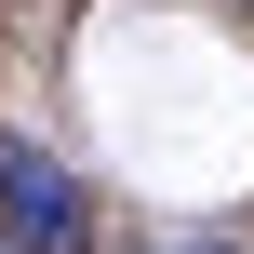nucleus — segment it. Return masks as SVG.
Returning <instances> with one entry per match:
<instances>
[{"label": "nucleus", "instance_id": "nucleus-1", "mask_svg": "<svg viewBox=\"0 0 254 254\" xmlns=\"http://www.w3.org/2000/svg\"><path fill=\"white\" fill-rule=\"evenodd\" d=\"M0 241H13V254H94L80 174H67L40 134H0Z\"/></svg>", "mask_w": 254, "mask_h": 254}, {"label": "nucleus", "instance_id": "nucleus-2", "mask_svg": "<svg viewBox=\"0 0 254 254\" xmlns=\"http://www.w3.org/2000/svg\"><path fill=\"white\" fill-rule=\"evenodd\" d=\"M174 254H228V241H174Z\"/></svg>", "mask_w": 254, "mask_h": 254}, {"label": "nucleus", "instance_id": "nucleus-3", "mask_svg": "<svg viewBox=\"0 0 254 254\" xmlns=\"http://www.w3.org/2000/svg\"><path fill=\"white\" fill-rule=\"evenodd\" d=\"M0 254H13V241H0Z\"/></svg>", "mask_w": 254, "mask_h": 254}]
</instances>
